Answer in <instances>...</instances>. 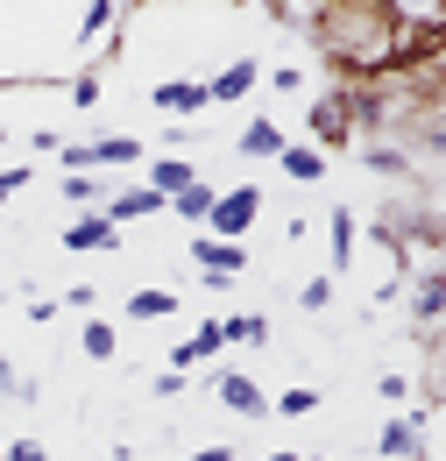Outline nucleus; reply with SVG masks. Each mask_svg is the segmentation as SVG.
<instances>
[{"label": "nucleus", "instance_id": "27", "mask_svg": "<svg viewBox=\"0 0 446 461\" xmlns=\"http://www.w3.org/2000/svg\"><path fill=\"white\" fill-rule=\"evenodd\" d=\"M376 391H383L390 404H404V398H411V376H404V369H383V384H376Z\"/></svg>", "mask_w": 446, "mask_h": 461}, {"label": "nucleus", "instance_id": "36", "mask_svg": "<svg viewBox=\"0 0 446 461\" xmlns=\"http://www.w3.org/2000/svg\"><path fill=\"white\" fill-rule=\"evenodd\" d=\"M0 461H7V447H0Z\"/></svg>", "mask_w": 446, "mask_h": 461}, {"label": "nucleus", "instance_id": "12", "mask_svg": "<svg viewBox=\"0 0 446 461\" xmlns=\"http://www.w3.org/2000/svg\"><path fill=\"white\" fill-rule=\"evenodd\" d=\"M283 142H290V135H283L277 121H248V128H241V142H234V149H241V157H248V164H277V157H283Z\"/></svg>", "mask_w": 446, "mask_h": 461}, {"label": "nucleus", "instance_id": "33", "mask_svg": "<svg viewBox=\"0 0 446 461\" xmlns=\"http://www.w3.org/2000/svg\"><path fill=\"white\" fill-rule=\"evenodd\" d=\"M263 461H305V455H290V447H283V455H263Z\"/></svg>", "mask_w": 446, "mask_h": 461}, {"label": "nucleus", "instance_id": "28", "mask_svg": "<svg viewBox=\"0 0 446 461\" xmlns=\"http://www.w3.org/2000/svg\"><path fill=\"white\" fill-rule=\"evenodd\" d=\"M369 164H376V171H411V157H404V149H369Z\"/></svg>", "mask_w": 446, "mask_h": 461}, {"label": "nucleus", "instance_id": "26", "mask_svg": "<svg viewBox=\"0 0 446 461\" xmlns=\"http://www.w3.org/2000/svg\"><path fill=\"white\" fill-rule=\"evenodd\" d=\"M149 398H184V376H177V369H156V376H149Z\"/></svg>", "mask_w": 446, "mask_h": 461}, {"label": "nucleus", "instance_id": "10", "mask_svg": "<svg viewBox=\"0 0 446 461\" xmlns=\"http://www.w3.org/2000/svg\"><path fill=\"white\" fill-rule=\"evenodd\" d=\"M100 213H107L113 228H135V221H149V213H164V199H156L149 185H128V192H107V206H100Z\"/></svg>", "mask_w": 446, "mask_h": 461}, {"label": "nucleus", "instance_id": "5", "mask_svg": "<svg viewBox=\"0 0 446 461\" xmlns=\"http://www.w3.org/2000/svg\"><path fill=\"white\" fill-rule=\"evenodd\" d=\"M213 398H220L227 411H241V419H270V391H263L255 376H241V369H220V376H213Z\"/></svg>", "mask_w": 446, "mask_h": 461}, {"label": "nucleus", "instance_id": "35", "mask_svg": "<svg viewBox=\"0 0 446 461\" xmlns=\"http://www.w3.org/2000/svg\"><path fill=\"white\" fill-rule=\"evenodd\" d=\"M0 149H7V128H0Z\"/></svg>", "mask_w": 446, "mask_h": 461}, {"label": "nucleus", "instance_id": "30", "mask_svg": "<svg viewBox=\"0 0 446 461\" xmlns=\"http://www.w3.org/2000/svg\"><path fill=\"white\" fill-rule=\"evenodd\" d=\"M7 461H43V440H7Z\"/></svg>", "mask_w": 446, "mask_h": 461}, {"label": "nucleus", "instance_id": "16", "mask_svg": "<svg viewBox=\"0 0 446 461\" xmlns=\"http://www.w3.org/2000/svg\"><path fill=\"white\" fill-rule=\"evenodd\" d=\"M283 177H298V185H319V177H326V157H319V149H312V142H283Z\"/></svg>", "mask_w": 446, "mask_h": 461}, {"label": "nucleus", "instance_id": "18", "mask_svg": "<svg viewBox=\"0 0 446 461\" xmlns=\"http://www.w3.org/2000/svg\"><path fill=\"white\" fill-rule=\"evenodd\" d=\"M64 206H78V213H100L107 206V177H64Z\"/></svg>", "mask_w": 446, "mask_h": 461}, {"label": "nucleus", "instance_id": "2", "mask_svg": "<svg viewBox=\"0 0 446 461\" xmlns=\"http://www.w3.org/2000/svg\"><path fill=\"white\" fill-rule=\"evenodd\" d=\"M64 157V177H100V171H135L142 164V142L135 135H93V142H57Z\"/></svg>", "mask_w": 446, "mask_h": 461}, {"label": "nucleus", "instance_id": "17", "mask_svg": "<svg viewBox=\"0 0 446 461\" xmlns=\"http://www.w3.org/2000/svg\"><path fill=\"white\" fill-rule=\"evenodd\" d=\"M120 312H128V320H170V312H177V291H164V285H142L135 298H128V305H120Z\"/></svg>", "mask_w": 446, "mask_h": 461}, {"label": "nucleus", "instance_id": "9", "mask_svg": "<svg viewBox=\"0 0 446 461\" xmlns=\"http://www.w3.org/2000/svg\"><path fill=\"white\" fill-rule=\"evenodd\" d=\"M326 234H334V241H326V277H340V270L354 263V249H361V221H354L347 206H334V213H326Z\"/></svg>", "mask_w": 446, "mask_h": 461}, {"label": "nucleus", "instance_id": "14", "mask_svg": "<svg viewBox=\"0 0 446 461\" xmlns=\"http://www.w3.org/2000/svg\"><path fill=\"white\" fill-rule=\"evenodd\" d=\"M411 320H418V327H440V320H446V270H425V277H418V291H411Z\"/></svg>", "mask_w": 446, "mask_h": 461}, {"label": "nucleus", "instance_id": "19", "mask_svg": "<svg viewBox=\"0 0 446 461\" xmlns=\"http://www.w3.org/2000/svg\"><path fill=\"white\" fill-rule=\"evenodd\" d=\"M213 199H220L213 185H184V192H177L170 206H177V221H192V228H206V213H213Z\"/></svg>", "mask_w": 446, "mask_h": 461}, {"label": "nucleus", "instance_id": "23", "mask_svg": "<svg viewBox=\"0 0 446 461\" xmlns=\"http://www.w3.org/2000/svg\"><path fill=\"white\" fill-rule=\"evenodd\" d=\"M113 14H120L113 0H93V7L78 14V43H93V36H107V29H113Z\"/></svg>", "mask_w": 446, "mask_h": 461}, {"label": "nucleus", "instance_id": "6", "mask_svg": "<svg viewBox=\"0 0 446 461\" xmlns=\"http://www.w3.org/2000/svg\"><path fill=\"white\" fill-rule=\"evenodd\" d=\"M418 447H425V411H411V419L397 411L390 426L376 433V455H383V461H411Z\"/></svg>", "mask_w": 446, "mask_h": 461}, {"label": "nucleus", "instance_id": "21", "mask_svg": "<svg viewBox=\"0 0 446 461\" xmlns=\"http://www.w3.org/2000/svg\"><path fill=\"white\" fill-rule=\"evenodd\" d=\"M305 411H319V391H312V384H298V391L270 398V419H305Z\"/></svg>", "mask_w": 446, "mask_h": 461}, {"label": "nucleus", "instance_id": "20", "mask_svg": "<svg viewBox=\"0 0 446 461\" xmlns=\"http://www.w3.org/2000/svg\"><path fill=\"white\" fill-rule=\"evenodd\" d=\"M220 334H227V341H248V348H255V341H270V320H263V312H227Z\"/></svg>", "mask_w": 446, "mask_h": 461}, {"label": "nucleus", "instance_id": "13", "mask_svg": "<svg viewBox=\"0 0 446 461\" xmlns=\"http://www.w3.org/2000/svg\"><path fill=\"white\" fill-rule=\"evenodd\" d=\"M149 100H156L164 114H199V107H213V100H206V78H164Z\"/></svg>", "mask_w": 446, "mask_h": 461}, {"label": "nucleus", "instance_id": "31", "mask_svg": "<svg viewBox=\"0 0 446 461\" xmlns=\"http://www.w3.org/2000/svg\"><path fill=\"white\" fill-rule=\"evenodd\" d=\"M184 461H234V447H199V455H184Z\"/></svg>", "mask_w": 446, "mask_h": 461}, {"label": "nucleus", "instance_id": "1", "mask_svg": "<svg viewBox=\"0 0 446 461\" xmlns=\"http://www.w3.org/2000/svg\"><path fill=\"white\" fill-rule=\"evenodd\" d=\"M319 14H326V22H319V36H326L354 71H376V64L397 50L390 7H319Z\"/></svg>", "mask_w": 446, "mask_h": 461}, {"label": "nucleus", "instance_id": "25", "mask_svg": "<svg viewBox=\"0 0 446 461\" xmlns=\"http://www.w3.org/2000/svg\"><path fill=\"white\" fill-rule=\"evenodd\" d=\"M22 185H36V171H29V164H7V171H0V206H7Z\"/></svg>", "mask_w": 446, "mask_h": 461}, {"label": "nucleus", "instance_id": "4", "mask_svg": "<svg viewBox=\"0 0 446 461\" xmlns=\"http://www.w3.org/2000/svg\"><path fill=\"white\" fill-rule=\"evenodd\" d=\"M354 121H369V100H361V93H326V100H319V114H312V128H319V142H312V149H319V157H326V149H347Z\"/></svg>", "mask_w": 446, "mask_h": 461}, {"label": "nucleus", "instance_id": "29", "mask_svg": "<svg viewBox=\"0 0 446 461\" xmlns=\"http://www.w3.org/2000/svg\"><path fill=\"white\" fill-rule=\"evenodd\" d=\"M64 305H71V312H93V305H100V291H93V285H71V291H64Z\"/></svg>", "mask_w": 446, "mask_h": 461}, {"label": "nucleus", "instance_id": "3", "mask_svg": "<svg viewBox=\"0 0 446 461\" xmlns=\"http://www.w3.org/2000/svg\"><path fill=\"white\" fill-rule=\"evenodd\" d=\"M255 213H263V185H234L213 199V213H206V228L199 234H220V241H241V234L255 228Z\"/></svg>", "mask_w": 446, "mask_h": 461}, {"label": "nucleus", "instance_id": "8", "mask_svg": "<svg viewBox=\"0 0 446 461\" xmlns=\"http://www.w3.org/2000/svg\"><path fill=\"white\" fill-rule=\"evenodd\" d=\"M192 256H199L206 277H241V270H248V249H241V241H220V234H199Z\"/></svg>", "mask_w": 446, "mask_h": 461}, {"label": "nucleus", "instance_id": "15", "mask_svg": "<svg viewBox=\"0 0 446 461\" xmlns=\"http://www.w3.org/2000/svg\"><path fill=\"white\" fill-rule=\"evenodd\" d=\"M184 185H199V171H192V164H184V157H156V164H149V192H156V199H177V192H184Z\"/></svg>", "mask_w": 446, "mask_h": 461}, {"label": "nucleus", "instance_id": "32", "mask_svg": "<svg viewBox=\"0 0 446 461\" xmlns=\"http://www.w3.org/2000/svg\"><path fill=\"white\" fill-rule=\"evenodd\" d=\"M0 384H7V391L22 384V376H14V362H7V348H0Z\"/></svg>", "mask_w": 446, "mask_h": 461}, {"label": "nucleus", "instance_id": "22", "mask_svg": "<svg viewBox=\"0 0 446 461\" xmlns=\"http://www.w3.org/2000/svg\"><path fill=\"white\" fill-rule=\"evenodd\" d=\"M78 348H85L93 362H113V348H120V334H113L107 320H85V334H78Z\"/></svg>", "mask_w": 446, "mask_h": 461}, {"label": "nucleus", "instance_id": "34", "mask_svg": "<svg viewBox=\"0 0 446 461\" xmlns=\"http://www.w3.org/2000/svg\"><path fill=\"white\" fill-rule=\"evenodd\" d=\"M305 461H334V455H305Z\"/></svg>", "mask_w": 446, "mask_h": 461}, {"label": "nucleus", "instance_id": "11", "mask_svg": "<svg viewBox=\"0 0 446 461\" xmlns=\"http://www.w3.org/2000/svg\"><path fill=\"white\" fill-rule=\"evenodd\" d=\"M255 78H263V64H255V58H234L227 71L206 78V100H248V93H255Z\"/></svg>", "mask_w": 446, "mask_h": 461}, {"label": "nucleus", "instance_id": "24", "mask_svg": "<svg viewBox=\"0 0 446 461\" xmlns=\"http://www.w3.org/2000/svg\"><path fill=\"white\" fill-rule=\"evenodd\" d=\"M298 305H305V312H326V305H334V277H326V270L305 277V285H298Z\"/></svg>", "mask_w": 446, "mask_h": 461}, {"label": "nucleus", "instance_id": "7", "mask_svg": "<svg viewBox=\"0 0 446 461\" xmlns=\"http://www.w3.org/2000/svg\"><path fill=\"white\" fill-rule=\"evenodd\" d=\"M64 249H71V256H93V249H120V228H113L107 213H78V221H64Z\"/></svg>", "mask_w": 446, "mask_h": 461}]
</instances>
